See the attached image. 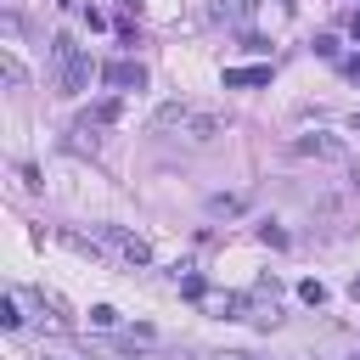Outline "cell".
Segmentation results:
<instances>
[{
	"instance_id": "obj_4",
	"label": "cell",
	"mask_w": 360,
	"mask_h": 360,
	"mask_svg": "<svg viewBox=\"0 0 360 360\" xmlns=\"http://www.w3.org/2000/svg\"><path fill=\"white\" fill-rule=\"evenodd\" d=\"M101 79H107L112 90H141V84H146V68H141V62H107Z\"/></svg>"
},
{
	"instance_id": "obj_10",
	"label": "cell",
	"mask_w": 360,
	"mask_h": 360,
	"mask_svg": "<svg viewBox=\"0 0 360 360\" xmlns=\"http://www.w3.org/2000/svg\"><path fill=\"white\" fill-rule=\"evenodd\" d=\"M259 242H264V248H287V231H276V225H259Z\"/></svg>"
},
{
	"instance_id": "obj_1",
	"label": "cell",
	"mask_w": 360,
	"mask_h": 360,
	"mask_svg": "<svg viewBox=\"0 0 360 360\" xmlns=\"http://www.w3.org/2000/svg\"><path fill=\"white\" fill-rule=\"evenodd\" d=\"M68 248H79V253H90V259H107V264H124V270L152 264V242H146L141 231H129V225H96L90 236L68 231Z\"/></svg>"
},
{
	"instance_id": "obj_2",
	"label": "cell",
	"mask_w": 360,
	"mask_h": 360,
	"mask_svg": "<svg viewBox=\"0 0 360 360\" xmlns=\"http://www.w3.org/2000/svg\"><path fill=\"white\" fill-rule=\"evenodd\" d=\"M152 129H180V135H191V141H214V135L225 129V118H219L214 107H197V101H163V107L152 112Z\"/></svg>"
},
{
	"instance_id": "obj_8",
	"label": "cell",
	"mask_w": 360,
	"mask_h": 360,
	"mask_svg": "<svg viewBox=\"0 0 360 360\" xmlns=\"http://www.w3.org/2000/svg\"><path fill=\"white\" fill-rule=\"evenodd\" d=\"M0 326H6V332H17V326H22V315H17V298H0Z\"/></svg>"
},
{
	"instance_id": "obj_6",
	"label": "cell",
	"mask_w": 360,
	"mask_h": 360,
	"mask_svg": "<svg viewBox=\"0 0 360 360\" xmlns=\"http://www.w3.org/2000/svg\"><path fill=\"white\" fill-rule=\"evenodd\" d=\"M259 6H264V0H219V6H214V17H219V22H231V28H248V22L259 17Z\"/></svg>"
},
{
	"instance_id": "obj_17",
	"label": "cell",
	"mask_w": 360,
	"mask_h": 360,
	"mask_svg": "<svg viewBox=\"0 0 360 360\" xmlns=\"http://www.w3.org/2000/svg\"><path fill=\"white\" fill-rule=\"evenodd\" d=\"M219 360H248V354H219Z\"/></svg>"
},
{
	"instance_id": "obj_5",
	"label": "cell",
	"mask_w": 360,
	"mask_h": 360,
	"mask_svg": "<svg viewBox=\"0 0 360 360\" xmlns=\"http://www.w3.org/2000/svg\"><path fill=\"white\" fill-rule=\"evenodd\" d=\"M292 152H298V158H343V141H338V135H298Z\"/></svg>"
},
{
	"instance_id": "obj_7",
	"label": "cell",
	"mask_w": 360,
	"mask_h": 360,
	"mask_svg": "<svg viewBox=\"0 0 360 360\" xmlns=\"http://www.w3.org/2000/svg\"><path fill=\"white\" fill-rule=\"evenodd\" d=\"M270 84V68H225V90H259Z\"/></svg>"
},
{
	"instance_id": "obj_14",
	"label": "cell",
	"mask_w": 360,
	"mask_h": 360,
	"mask_svg": "<svg viewBox=\"0 0 360 360\" xmlns=\"http://www.w3.org/2000/svg\"><path fill=\"white\" fill-rule=\"evenodd\" d=\"M343 73H349V79H360V56H349V62H343Z\"/></svg>"
},
{
	"instance_id": "obj_16",
	"label": "cell",
	"mask_w": 360,
	"mask_h": 360,
	"mask_svg": "<svg viewBox=\"0 0 360 360\" xmlns=\"http://www.w3.org/2000/svg\"><path fill=\"white\" fill-rule=\"evenodd\" d=\"M349 292H354V304H360V276H354V281H349Z\"/></svg>"
},
{
	"instance_id": "obj_15",
	"label": "cell",
	"mask_w": 360,
	"mask_h": 360,
	"mask_svg": "<svg viewBox=\"0 0 360 360\" xmlns=\"http://www.w3.org/2000/svg\"><path fill=\"white\" fill-rule=\"evenodd\" d=\"M349 34H354V39H360V11H354V17H349Z\"/></svg>"
},
{
	"instance_id": "obj_9",
	"label": "cell",
	"mask_w": 360,
	"mask_h": 360,
	"mask_svg": "<svg viewBox=\"0 0 360 360\" xmlns=\"http://www.w3.org/2000/svg\"><path fill=\"white\" fill-rule=\"evenodd\" d=\"M90 326H101V332L118 326V309H112V304H96V309H90Z\"/></svg>"
},
{
	"instance_id": "obj_11",
	"label": "cell",
	"mask_w": 360,
	"mask_h": 360,
	"mask_svg": "<svg viewBox=\"0 0 360 360\" xmlns=\"http://www.w3.org/2000/svg\"><path fill=\"white\" fill-rule=\"evenodd\" d=\"M298 298H304V304H326V287H321V281H304Z\"/></svg>"
},
{
	"instance_id": "obj_18",
	"label": "cell",
	"mask_w": 360,
	"mask_h": 360,
	"mask_svg": "<svg viewBox=\"0 0 360 360\" xmlns=\"http://www.w3.org/2000/svg\"><path fill=\"white\" fill-rule=\"evenodd\" d=\"M354 129H360V118H354Z\"/></svg>"
},
{
	"instance_id": "obj_3",
	"label": "cell",
	"mask_w": 360,
	"mask_h": 360,
	"mask_svg": "<svg viewBox=\"0 0 360 360\" xmlns=\"http://www.w3.org/2000/svg\"><path fill=\"white\" fill-rule=\"evenodd\" d=\"M51 68H56V90H62V96H79V90L90 84V56H84L68 34L51 39Z\"/></svg>"
},
{
	"instance_id": "obj_13",
	"label": "cell",
	"mask_w": 360,
	"mask_h": 360,
	"mask_svg": "<svg viewBox=\"0 0 360 360\" xmlns=\"http://www.w3.org/2000/svg\"><path fill=\"white\" fill-rule=\"evenodd\" d=\"M118 11L124 17H141V0H118Z\"/></svg>"
},
{
	"instance_id": "obj_12",
	"label": "cell",
	"mask_w": 360,
	"mask_h": 360,
	"mask_svg": "<svg viewBox=\"0 0 360 360\" xmlns=\"http://www.w3.org/2000/svg\"><path fill=\"white\" fill-rule=\"evenodd\" d=\"M315 56H326V62H332V56H338V39H332V34H315Z\"/></svg>"
}]
</instances>
